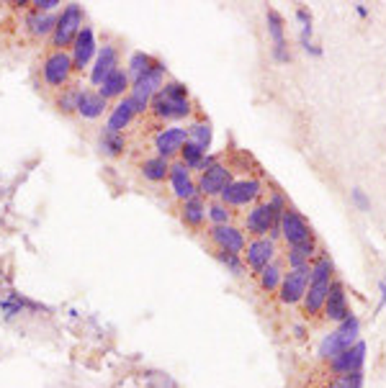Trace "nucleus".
<instances>
[{
  "mask_svg": "<svg viewBox=\"0 0 386 388\" xmlns=\"http://www.w3.org/2000/svg\"><path fill=\"white\" fill-rule=\"evenodd\" d=\"M150 111H152L154 118L160 121H181V118L191 116V98H188V87L178 80H170L165 83L157 93H154L152 103H150Z\"/></svg>",
  "mask_w": 386,
  "mask_h": 388,
  "instance_id": "1",
  "label": "nucleus"
},
{
  "mask_svg": "<svg viewBox=\"0 0 386 388\" xmlns=\"http://www.w3.org/2000/svg\"><path fill=\"white\" fill-rule=\"evenodd\" d=\"M329 283H332V262H329V257L322 255V257H317V260L312 262V278H309L307 293L301 299V306H304L307 316H317L319 311L325 309Z\"/></svg>",
  "mask_w": 386,
  "mask_h": 388,
  "instance_id": "2",
  "label": "nucleus"
},
{
  "mask_svg": "<svg viewBox=\"0 0 386 388\" xmlns=\"http://www.w3.org/2000/svg\"><path fill=\"white\" fill-rule=\"evenodd\" d=\"M83 21H85L83 6H80V3H68V6L57 13V26L52 31V49L70 52V47H72L77 39V34L85 26Z\"/></svg>",
  "mask_w": 386,
  "mask_h": 388,
  "instance_id": "3",
  "label": "nucleus"
},
{
  "mask_svg": "<svg viewBox=\"0 0 386 388\" xmlns=\"http://www.w3.org/2000/svg\"><path fill=\"white\" fill-rule=\"evenodd\" d=\"M163 85H165V65L154 59L152 67L147 69L145 75H139V78L132 83V87H129V100H132V106H134L136 116L150 111V103H152L154 93Z\"/></svg>",
  "mask_w": 386,
  "mask_h": 388,
  "instance_id": "4",
  "label": "nucleus"
},
{
  "mask_svg": "<svg viewBox=\"0 0 386 388\" xmlns=\"http://www.w3.org/2000/svg\"><path fill=\"white\" fill-rule=\"evenodd\" d=\"M358 334H360V321H358L356 316H347L343 324H338V330L329 332L327 337L322 340V345H319V358L327 360V363L332 358H338L340 352H345V349H350L356 345Z\"/></svg>",
  "mask_w": 386,
  "mask_h": 388,
  "instance_id": "5",
  "label": "nucleus"
},
{
  "mask_svg": "<svg viewBox=\"0 0 386 388\" xmlns=\"http://www.w3.org/2000/svg\"><path fill=\"white\" fill-rule=\"evenodd\" d=\"M281 216L283 211L265 201V204L252 206V211L245 219V229L255 237H270L276 242V237H281Z\"/></svg>",
  "mask_w": 386,
  "mask_h": 388,
  "instance_id": "6",
  "label": "nucleus"
},
{
  "mask_svg": "<svg viewBox=\"0 0 386 388\" xmlns=\"http://www.w3.org/2000/svg\"><path fill=\"white\" fill-rule=\"evenodd\" d=\"M72 72H75V69H72V57H70V52H57V49H52L47 57H44L41 78H44L47 87H52V90L68 87Z\"/></svg>",
  "mask_w": 386,
  "mask_h": 388,
  "instance_id": "7",
  "label": "nucleus"
},
{
  "mask_svg": "<svg viewBox=\"0 0 386 388\" xmlns=\"http://www.w3.org/2000/svg\"><path fill=\"white\" fill-rule=\"evenodd\" d=\"M263 195V183L255 180V177H240V180H232L224 193L219 195V201L230 208H240V206H250L255 204Z\"/></svg>",
  "mask_w": 386,
  "mask_h": 388,
  "instance_id": "8",
  "label": "nucleus"
},
{
  "mask_svg": "<svg viewBox=\"0 0 386 388\" xmlns=\"http://www.w3.org/2000/svg\"><path fill=\"white\" fill-rule=\"evenodd\" d=\"M309 278H312V265L294 268V270L283 272V278H281V288H278L281 303H286V306L299 303L301 299H304V293H307Z\"/></svg>",
  "mask_w": 386,
  "mask_h": 388,
  "instance_id": "9",
  "label": "nucleus"
},
{
  "mask_svg": "<svg viewBox=\"0 0 386 388\" xmlns=\"http://www.w3.org/2000/svg\"><path fill=\"white\" fill-rule=\"evenodd\" d=\"M232 183V170L230 165H224V162H216L214 167L209 170H203L199 175V180H196V191L199 195H206V198H219L224 193V188Z\"/></svg>",
  "mask_w": 386,
  "mask_h": 388,
  "instance_id": "10",
  "label": "nucleus"
},
{
  "mask_svg": "<svg viewBox=\"0 0 386 388\" xmlns=\"http://www.w3.org/2000/svg\"><path fill=\"white\" fill-rule=\"evenodd\" d=\"M98 54V41L96 34L90 26H83V31L77 34L75 44L70 47V57H72V69L75 72H83L88 69V65H93V59Z\"/></svg>",
  "mask_w": 386,
  "mask_h": 388,
  "instance_id": "11",
  "label": "nucleus"
},
{
  "mask_svg": "<svg viewBox=\"0 0 386 388\" xmlns=\"http://www.w3.org/2000/svg\"><path fill=\"white\" fill-rule=\"evenodd\" d=\"M281 237L289 242V247L294 244H304V242H312L314 237H312V226L299 211H294V208H286L283 216H281Z\"/></svg>",
  "mask_w": 386,
  "mask_h": 388,
  "instance_id": "12",
  "label": "nucleus"
},
{
  "mask_svg": "<svg viewBox=\"0 0 386 388\" xmlns=\"http://www.w3.org/2000/svg\"><path fill=\"white\" fill-rule=\"evenodd\" d=\"M209 239L214 242V247L219 252H232V255H242L245 247H247V239H245V232L232 226V224H222V226H212L209 229Z\"/></svg>",
  "mask_w": 386,
  "mask_h": 388,
  "instance_id": "13",
  "label": "nucleus"
},
{
  "mask_svg": "<svg viewBox=\"0 0 386 388\" xmlns=\"http://www.w3.org/2000/svg\"><path fill=\"white\" fill-rule=\"evenodd\" d=\"M276 257V242L270 237H255L252 242H247L245 247V265L250 268L252 272L265 270L270 262Z\"/></svg>",
  "mask_w": 386,
  "mask_h": 388,
  "instance_id": "14",
  "label": "nucleus"
},
{
  "mask_svg": "<svg viewBox=\"0 0 386 388\" xmlns=\"http://www.w3.org/2000/svg\"><path fill=\"white\" fill-rule=\"evenodd\" d=\"M188 142V129L185 127H165L160 129L157 134H154V149H157V155L165 157V160H170V157L181 155V149L183 144Z\"/></svg>",
  "mask_w": 386,
  "mask_h": 388,
  "instance_id": "15",
  "label": "nucleus"
},
{
  "mask_svg": "<svg viewBox=\"0 0 386 388\" xmlns=\"http://www.w3.org/2000/svg\"><path fill=\"white\" fill-rule=\"evenodd\" d=\"M363 363H366V342L358 340L350 349H345V352H340L338 358L329 360V370L335 373V378L338 376H350V373H360Z\"/></svg>",
  "mask_w": 386,
  "mask_h": 388,
  "instance_id": "16",
  "label": "nucleus"
},
{
  "mask_svg": "<svg viewBox=\"0 0 386 388\" xmlns=\"http://www.w3.org/2000/svg\"><path fill=\"white\" fill-rule=\"evenodd\" d=\"M116 67H119V49H116L114 44L98 47V54H96V59H93V67H90V83L96 85V90Z\"/></svg>",
  "mask_w": 386,
  "mask_h": 388,
  "instance_id": "17",
  "label": "nucleus"
},
{
  "mask_svg": "<svg viewBox=\"0 0 386 388\" xmlns=\"http://www.w3.org/2000/svg\"><path fill=\"white\" fill-rule=\"evenodd\" d=\"M325 316L329 321H335V324H343L347 316H353V311L347 306V296H345V288H343V283L332 281L329 283V293H327V301H325Z\"/></svg>",
  "mask_w": 386,
  "mask_h": 388,
  "instance_id": "18",
  "label": "nucleus"
},
{
  "mask_svg": "<svg viewBox=\"0 0 386 388\" xmlns=\"http://www.w3.org/2000/svg\"><path fill=\"white\" fill-rule=\"evenodd\" d=\"M167 183H170V191H173V195L178 198V201H188V198H193V195H199L191 170H188L185 165H181V162L170 165Z\"/></svg>",
  "mask_w": 386,
  "mask_h": 388,
  "instance_id": "19",
  "label": "nucleus"
},
{
  "mask_svg": "<svg viewBox=\"0 0 386 388\" xmlns=\"http://www.w3.org/2000/svg\"><path fill=\"white\" fill-rule=\"evenodd\" d=\"M108 111V100L98 90H90V87H83L80 93V100H77V116L85 118V121H96Z\"/></svg>",
  "mask_w": 386,
  "mask_h": 388,
  "instance_id": "20",
  "label": "nucleus"
},
{
  "mask_svg": "<svg viewBox=\"0 0 386 388\" xmlns=\"http://www.w3.org/2000/svg\"><path fill=\"white\" fill-rule=\"evenodd\" d=\"M129 87H132V80H129V75H126V69L116 67L114 72L101 83L98 93L106 98V100H121V98L129 96Z\"/></svg>",
  "mask_w": 386,
  "mask_h": 388,
  "instance_id": "21",
  "label": "nucleus"
},
{
  "mask_svg": "<svg viewBox=\"0 0 386 388\" xmlns=\"http://www.w3.org/2000/svg\"><path fill=\"white\" fill-rule=\"evenodd\" d=\"M134 106H132V100L129 96L121 98V100H116V106L108 111V121H106V129L111 131H119V134H124V129L134 121Z\"/></svg>",
  "mask_w": 386,
  "mask_h": 388,
  "instance_id": "22",
  "label": "nucleus"
},
{
  "mask_svg": "<svg viewBox=\"0 0 386 388\" xmlns=\"http://www.w3.org/2000/svg\"><path fill=\"white\" fill-rule=\"evenodd\" d=\"M98 152L108 160H116L126 152V134H119V131H111V129H101L98 131Z\"/></svg>",
  "mask_w": 386,
  "mask_h": 388,
  "instance_id": "23",
  "label": "nucleus"
},
{
  "mask_svg": "<svg viewBox=\"0 0 386 388\" xmlns=\"http://www.w3.org/2000/svg\"><path fill=\"white\" fill-rule=\"evenodd\" d=\"M268 34L273 39V57L278 62H289V52H286V36H283V19L276 10H268Z\"/></svg>",
  "mask_w": 386,
  "mask_h": 388,
  "instance_id": "24",
  "label": "nucleus"
},
{
  "mask_svg": "<svg viewBox=\"0 0 386 388\" xmlns=\"http://www.w3.org/2000/svg\"><path fill=\"white\" fill-rule=\"evenodd\" d=\"M139 173H142V177H145L147 183H165L167 175H170V160H165L160 155L147 157L145 162L139 165Z\"/></svg>",
  "mask_w": 386,
  "mask_h": 388,
  "instance_id": "25",
  "label": "nucleus"
},
{
  "mask_svg": "<svg viewBox=\"0 0 386 388\" xmlns=\"http://www.w3.org/2000/svg\"><path fill=\"white\" fill-rule=\"evenodd\" d=\"M181 222L191 229H199L203 222H206V201L201 195H193L188 201H183L181 206Z\"/></svg>",
  "mask_w": 386,
  "mask_h": 388,
  "instance_id": "26",
  "label": "nucleus"
},
{
  "mask_svg": "<svg viewBox=\"0 0 386 388\" xmlns=\"http://www.w3.org/2000/svg\"><path fill=\"white\" fill-rule=\"evenodd\" d=\"M57 26V13H39V10H31L26 16V29H29L31 36H52V31Z\"/></svg>",
  "mask_w": 386,
  "mask_h": 388,
  "instance_id": "27",
  "label": "nucleus"
},
{
  "mask_svg": "<svg viewBox=\"0 0 386 388\" xmlns=\"http://www.w3.org/2000/svg\"><path fill=\"white\" fill-rule=\"evenodd\" d=\"M317 252V244L314 239L312 242H304V244H294L289 247V255H286V260H289V270L294 268H304V265H312V257Z\"/></svg>",
  "mask_w": 386,
  "mask_h": 388,
  "instance_id": "28",
  "label": "nucleus"
},
{
  "mask_svg": "<svg viewBox=\"0 0 386 388\" xmlns=\"http://www.w3.org/2000/svg\"><path fill=\"white\" fill-rule=\"evenodd\" d=\"M80 93H83V87L80 85H68L57 90V100H54V106H57L59 114H77V100H80Z\"/></svg>",
  "mask_w": 386,
  "mask_h": 388,
  "instance_id": "29",
  "label": "nucleus"
},
{
  "mask_svg": "<svg viewBox=\"0 0 386 388\" xmlns=\"http://www.w3.org/2000/svg\"><path fill=\"white\" fill-rule=\"evenodd\" d=\"M188 142L196 147H201L203 152H209V147H212V127H209V121H196L188 127Z\"/></svg>",
  "mask_w": 386,
  "mask_h": 388,
  "instance_id": "30",
  "label": "nucleus"
},
{
  "mask_svg": "<svg viewBox=\"0 0 386 388\" xmlns=\"http://www.w3.org/2000/svg\"><path fill=\"white\" fill-rule=\"evenodd\" d=\"M152 65H154V57H150L147 52H134V54L129 57V62H126V75L134 83V80L139 78V75H145Z\"/></svg>",
  "mask_w": 386,
  "mask_h": 388,
  "instance_id": "31",
  "label": "nucleus"
},
{
  "mask_svg": "<svg viewBox=\"0 0 386 388\" xmlns=\"http://www.w3.org/2000/svg\"><path fill=\"white\" fill-rule=\"evenodd\" d=\"M281 278H283V272H281V268L276 265V262H270L265 270L258 272V281H261V288L265 293H273L281 288Z\"/></svg>",
  "mask_w": 386,
  "mask_h": 388,
  "instance_id": "32",
  "label": "nucleus"
},
{
  "mask_svg": "<svg viewBox=\"0 0 386 388\" xmlns=\"http://www.w3.org/2000/svg\"><path fill=\"white\" fill-rule=\"evenodd\" d=\"M26 306H34V303L26 301V299H21L19 293H10L8 299H3V303H0V309H3V316H6V319H16V316H21Z\"/></svg>",
  "mask_w": 386,
  "mask_h": 388,
  "instance_id": "33",
  "label": "nucleus"
},
{
  "mask_svg": "<svg viewBox=\"0 0 386 388\" xmlns=\"http://www.w3.org/2000/svg\"><path fill=\"white\" fill-rule=\"evenodd\" d=\"M203 157H206V152H203L201 147H196V144H191V142H185L183 149H181V165H185L188 170H196Z\"/></svg>",
  "mask_w": 386,
  "mask_h": 388,
  "instance_id": "34",
  "label": "nucleus"
},
{
  "mask_svg": "<svg viewBox=\"0 0 386 388\" xmlns=\"http://www.w3.org/2000/svg\"><path fill=\"white\" fill-rule=\"evenodd\" d=\"M206 216L212 219L214 226H222V224H230L232 211H230V206H224L222 201H214V204L206 206Z\"/></svg>",
  "mask_w": 386,
  "mask_h": 388,
  "instance_id": "35",
  "label": "nucleus"
},
{
  "mask_svg": "<svg viewBox=\"0 0 386 388\" xmlns=\"http://www.w3.org/2000/svg\"><path fill=\"white\" fill-rule=\"evenodd\" d=\"M216 260L222 262L224 268L230 272H234V275H245V270H247V265H245V260H242L240 255H232V252H219L216 250Z\"/></svg>",
  "mask_w": 386,
  "mask_h": 388,
  "instance_id": "36",
  "label": "nucleus"
},
{
  "mask_svg": "<svg viewBox=\"0 0 386 388\" xmlns=\"http://www.w3.org/2000/svg\"><path fill=\"white\" fill-rule=\"evenodd\" d=\"M329 388H363V373H350V376H338L329 383Z\"/></svg>",
  "mask_w": 386,
  "mask_h": 388,
  "instance_id": "37",
  "label": "nucleus"
},
{
  "mask_svg": "<svg viewBox=\"0 0 386 388\" xmlns=\"http://www.w3.org/2000/svg\"><path fill=\"white\" fill-rule=\"evenodd\" d=\"M59 6H62V0H37L34 10H39V13H57Z\"/></svg>",
  "mask_w": 386,
  "mask_h": 388,
  "instance_id": "38",
  "label": "nucleus"
},
{
  "mask_svg": "<svg viewBox=\"0 0 386 388\" xmlns=\"http://www.w3.org/2000/svg\"><path fill=\"white\" fill-rule=\"evenodd\" d=\"M350 195H353V204H356L360 211H368V208H371V204H368V198L363 195V191H358V188H356V191H353Z\"/></svg>",
  "mask_w": 386,
  "mask_h": 388,
  "instance_id": "39",
  "label": "nucleus"
},
{
  "mask_svg": "<svg viewBox=\"0 0 386 388\" xmlns=\"http://www.w3.org/2000/svg\"><path fill=\"white\" fill-rule=\"evenodd\" d=\"M296 19H299L301 29H312V16H309V13H307V10H304V8L296 10Z\"/></svg>",
  "mask_w": 386,
  "mask_h": 388,
  "instance_id": "40",
  "label": "nucleus"
}]
</instances>
